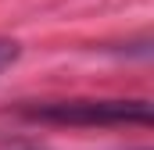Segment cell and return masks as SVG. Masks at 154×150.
Wrapping results in <instances>:
<instances>
[{
  "instance_id": "cell-1",
  "label": "cell",
  "mask_w": 154,
  "mask_h": 150,
  "mask_svg": "<svg viewBox=\"0 0 154 150\" xmlns=\"http://www.w3.org/2000/svg\"><path fill=\"white\" fill-rule=\"evenodd\" d=\"M18 114L39 125H68V129H115V125H151V100H97V97H72V100H32L22 104Z\"/></svg>"
},
{
  "instance_id": "cell-2",
  "label": "cell",
  "mask_w": 154,
  "mask_h": 150,
  "mask_svg": "<svg viewBox=\"0 0 154 150\" xmlns=\"http://www.w3.org/2000/svg\"><path fill=\"white\" fill-rule=\"evenodd\" d=\"M18 57H22V46H18V43H14V39H7V36H0V75L7 72V68H11V64H14V61H18Z\"/></svg>"
}]
</instances>
